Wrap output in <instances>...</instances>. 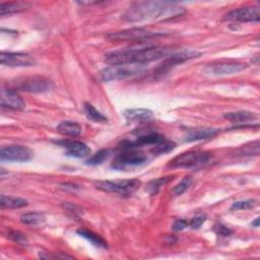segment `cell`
I'll return each instance as SVG.
<instances>
[{
    "label": "cell",
    "instance_id": "ba28073f",
    "mask_svg": "<svg viewBox=\"0 0 260 260\" xmlns=\"http://www.w3.org/2000/svg\"><path fill=\"white\" fill-rule=\"evenodd\" d=\"M162 32H154L149 29H146L144 27H132V28H127L119 31H114L110 32L107 38L110 41H135V42H140L143 40H148L154 37L162 36Z\"/></svg>",
    "mask_w": 260,
    "mask_h": 260
},
{
    "label": "cell",
    "instance_id": "83f0119b",
    "mask_svg": "<svg viewBox=\"0 0 260 260\" xmlns=\"http://www.w3.org/2000/svg\"><path fill=\"white\" fill-rule=\"evenodd\" d=\"M108 155H109V150L102 149V150L98 151L95 154H93L91 157H89L86 160V164L90 165V166L100 165V164H102L108 157Z\"/></svg>",
    "mask_w": 260,
    "mask_h": 260
},
{
    "label": "cell",
    "instance_id": "4fadbf2b",
    "mask_svg": "<svg viewBox=\"0 0 260 260\" xmlns=\"http://www.w3.org/2000/svg\"><path fill=\"white\" fill-rule=\"evenodd\" d=\"M247 68V64L240 62H220L213 63L206 67V71L214 75H226L241 72Z\"/></svg>",
    "mask_w": 260,
    "mask_h": 260
},
{
    "label": "cell",
    "instance_id": "9a60e30c",
    "mask_svg": "<svg viewBox=\"0 0 260 260\" xmlns=\"http://www.w3.org/2000/svg\"><path fill=\"white\" fill-rule=\"evenodd\" d=\"M58 143L65 148L66 154L73 157H87L90 155V148L83 142L78 140H63Z\"/></svg>",
    "mask_w": 260,
    "mask_h": 260
},
{
    "label": "cell",
    "instance_id": "3957f363",
    "mask_svg": "<svg viewBox=\"0 0 260 260\" xmlns=\"http://www.w3.org/2000/svg\"><path fill=\"white\" fill-rule=\"evenodd\" d=\"M93 185L96 189L107 192L115 193L121 196H130L132 195L141 185V182L138 179H126V180H117V181H94Z\"/></svg>",
    "mask_w": 260,
    "mask_h": 260
},
{
    "label": "cell",
    "instance_id": "ffe728a7",
    "mask_svg": "<svg viewBox=\"0 0 260 260\" xmlns=\"http://www.w3.org/2000/svg\"><path fill=\"white\" fill-rule=\"evenodd\" d=\"M29 7V4L26 2L13 1V2H1L0 4V14L3 16L5 14L20 12Z\"/></svg>",
    "mask_w": 260,
    "mask_h": 260
},
{
    "label": "cell",
    "instance_id": "44dd1931",
    "mask_svg": "<svg viewBox=\"0 0 260 260\" xmlns=\"http://www.w3.org/2000/svg\"><path fill=\"white\" fill-rule=\"evenodd\" d=\"M77 234H78L80 237L86 239L88 242H90V243H91L93 246H95V247L105 249V248H107V246H108V245H107V242H106L101 236H99L98 234H95V233H93V232H91V231H89V230H86V229H79V230H77Z\"/></svg>",
    "mask_w": 260,
    "mask_h": 260
},
{
    "label": "cell",
    "instance_id": "4316f807",
    "mask_svg": "<svg viewBox=\"0 0 260 260\" xmlns=\"http://www.w3.org/2000/svg\"><path fill=\"white\" fill-rule=\"evenodd\" d=\"M257 205V201L255 199H246L240 200L233 203L231 206V210H246L254 208Z\"/></svg>",
    "mask_w": 260,
    "mask_h": 260
},
{
    "label": "cell",
    "instance_id": "5b68a950",
    "mask_svg": "<svg viewBox=\"0 0 260 260\" xmlns=\"http://www.w3.org/2000/svg\"><path fill=\"white\" fill-rule=\"evenodd\" d=\"M147 161V155L137 148L123 149L113 159L111 167L116 170H127L138 167Z\"/></svg>",
    "mask_w": 260,
    "mask_h": 260
},
{
    "label": "cell",
    "instance_id": "d4e9b609",
    "mask_svg": "<svg viewBox=\"0 0 260 260\" xmlns=\"http://www.w3.org/2000/svg\"><path fill=\"white\" fill-rule=\"evenodd\" d=\"M46 217L45 214L42 212H27L24 213L20 216V221L24 224H31V225H37V224H41L45 221Z\"/></svg>",
    "mask_w": 260,
    "mask_h": 260
},
{
    "label": "cell",
    "instance_id": "1f68e13d",
    "mask_svg": "<svg viewBox=\"0 0 260 260\" xmlns=\"http://www.w3.org/2000/svg\"><path fill=\"white\" fill-rule=\"evenodd\" d=\"M64 209H65L67 212H71L73 215L81 214V213H82V210H81L79 207H77L76 205L71 204V203H65V204H64Z\"/></svg>",
    "mask_w": 260,
    "mask_h": 260
},
{
    "label": "cell",
    "instance_id": "cb8c5ba5",
    "mask_svg": "<svg viewBox=\"0 0 260 260\" xmlns=\"http://www.w3.org/2000/svg\"><path fill=\"white\" fill-rule=\"evenodd\" d=\"M83 110L88 119H90L96 123H107L108 122V118L103 113H101L99 110H96L91 104L84 103Z\"/></svg>",
    "mask_w": 260,
    "mask_h": 260
},
{
    "label": "cell",
    "instance_id": "ac0fdd59",
    "mask_svg": "<svg viewBox=\"0 0 260 260\" xmlns=\"http://www.w3.org/2000/svg\"><path fill=\"white\" fill-rule=\"evenodd\" d=\"M223 117L229 120L232 123L236 124H245L249 121H253L257 119V116L255 113L249 112V111H237V112H230L225 113Z\"/></svg>",
    "mask_w": 260,
    "mask_h": 260
},
{
    "label": "cell",
    "instance_id": "836d02e7",
    "mask_svg": "<svg viewBox=\"0 0 260 260\" xmlns=\"http://www.w3.org/2000/svg\"><path fill=\"white\" fill-rule=\"evenodd\" d=\"M253 226H255V228H258L259 226V218L257 217V218H255V220L254 221H252V223H251Z\"/></svg>",
    "mask_w": 260,
    "mask_h": 260
},
{
    "label": "cell",
    "instance_id": "30bf717a",
    "mask_svg": "<svg viewBox=\"0 0 260 260\" xmlns=\"http://www.w3.org/2000/svg\"><path fill=\"white\" fill-rule=\"evenodd\" d=\"M201 55V53L197 50H192V49H184L180 51H175L171 56L165 59V61L161 63V65L158 67V73L166 72L170 70L172 67H174L177 64L183 63L187 60L198 58Z\"/></svg>",
    "mask_w": 260,
    "mask_h": 260
},
{
    "label": "cell",
    "instance_id": "e0dca14e",
    "mask_svg": "<svg viewBox=\"0 0 260 260\" xmlns=\"http://www.w3.org/2000/svg\"><path fill=\"white\" fill-rule=\"evenodd\" d=\"M123 115L128 122H148L154 118L152 111L148 109H128Z\"/></svg>",
    "mask_w": 260,
    "mask_h": 260
},
{
    "label": "cell",
    "instance_id": "484cf974",
    "mask_svg": "<svg viewBox=\"0 0 260 260\" xmlns=\"http://www.w3.org/2000/svg\"><path fill=\"white\" fill-rule=\"evenodd\" d=\"M192 182H193V180H192V178L189 177V176L183 178L182 181H181L178 185H176V186L173 188V190H172L173 195H174V196H180V195H182L184 192H186V191L190 188V186L192 185Z\"/></svg>",
    "mask_w": 260,
    "mask_h": 260
},
{
    "label": "cell",
    "instance_id": "d6a6232c",
    "mask_svg": "<svg viewBox=\"0 0 260 260\" xmlns=\"http://www.w3.org/2000/svg\"><path fill=\"white\" fill-rule=\"evenodd\" d=\"M188 224H189V222L187 220H185V219H177L173 223V230L174 231H182L185 228H187Z\"/></svg>",
    "mask_w": 260,
    "mask_h": 260
},
{
    "label": "cell",
    "instance_id": "9c48e42d",
    "mask_svg": "<svg viewBox=\"0 0 260 260\" xmlns=\"http://www.w3.org/2000/svg\"><path fill=\"white\" fill-rule=\"evenodd\" d=\"M223 19L240 22H258L260 19V9L258 6H246L233 9L223 16Z\"/></svg>",
    "mask_w": 260,
    "mask_h": 260
},
{
    "label": "cell",
    "instance_id": "52a82bcc",
    "mask_svg": "<svg viewBox=\"0 0 260 260\" xmlns=\"http://www.w3.org/2000/svg\"><path fill=\"white\" fill-rule=\"evenodd\" d=\"M13 89H19L27 92H46L53 87V83L43 76H29L17 78L11 82Z\"/></svg>",
    "mask_w": 260,
    "mask_h": 260
},
{
    "label": "cell",
    "instance_id": "5bb4252c",
    "mask_svg": "<svg viewBox=\"0 0 260 260\" xmlns=\"http://www.w3.org/2000/svg\"><path fill=\"white\" fill-rule=\"evenodd\" d=\"M1 107L9 110H22L25 108V103L22 98L13 88L1 89Z\"/></svg>",
    "mask_w": 260,
    "mask_h": 260
},
{
    "label": "cell",
    "instance_id": "7402d4cb",
    "mask_svg": "<svg viewBox=\"0 0 260 260\" xmlns=\"http://www.w3.org/2000/svg\"><path fill=\"white\" fill-rule=\"evenodd\" d=\"M0 205L2 208H9V209H15V208H21L27 205V201L20 197H13V196H6L1 195L0 197Z\"/></svg>",
    "mask_w": 260,
    "mask_h": 260
},
{
    "label": "cell",
    "instance_id": "7a4b0ae2",
    "mask_svg": "<svg viewBox=\"0 0 260 260\" xmlns=\"http://www.w3.org/2000/svg\"><path fill=\"white\" fill-rule=\"evenodd\" d=\"M175 50L169 47H145L135 49H125L108 53L105 61L110 65L118 64H146L151 61L166 59Z\"/></svg>",
    "mask_w": 260,
    "mask_h": 260
},
{
    "label": "cell",
    "instance_id": "2e32d148",
    "mask_svg": "<svg viewBox=\"0 0 260 260\" xmlns=\"http://www.w3.org/2000/svg\"><path fill=\"white\" fill-rule=\"evenodd\" d=\"M217 133H218V130L213 128L188 129L184 136V141L192 142V141H198L202 139H208L215 136Z\"/></svg>",
    "mask_w": 260,
    "mask_h": 260
},
{
    "label": "cell",
    "instance_id": "277c9868",
    "mask_svg": "<svg viewBox=\"0 0 260 260\" xmlns=\"http://www.w3.org/2000/svg\"><path fill=\"white\" fill-rule=\"evenodd\" d=\"M144 70V64H118L104 68L100 75L104 81L125 79Z\"/></svg>",
    "mask_w": 260,
    "mask_h": 260
},
{
    "label": "cell",
    "instance_id": "f546056e",
    "mask_svg": "<svg viewBox=\"0 0 260 260\" xmlns=\"http://www.w3.org/2000/svg\"><path fill=\"white\" fill-rule=\"evenodd\" d=\"M213 231L217 236H221V237H228L233 234V231L222 223H216L213 226Z\"/></svg>",
    "mask_w": 260,
    "mask_h": 260
},
{
    "label": "cell",
    "instance_id": "6da1fadb",
    "mask_svg": "<svg viewBox=\"0 0 260 260\" xmlns=\"http://www.w3.org/2000/svg\"><path fill=\"white\" fill-rule=\"evenodd\" d=\"M185 13L184 7L166 1H138L134 2L124 13L127 21L137 22L143 20L161 21L179 17Z\"/></svg>",
    "mask_w": 260,
    "mask_h": 260
},
{
    "label": "cell",
    "instance_id": "f1b7e54d",
    "mask_svg": "<svg viewBox=\"0 0 260 260\" xmlns=\"http://www.w3.org/2000/svg\"><path fill=\"white\" fill-rule=\"evenodd\" d=\"M7 237L12 240L13 242H16L18 244H21V245H26L27 244V239L25 237V235L21 234L20 232H17V231H10L7 235Z\"/></svg>",
    "mask_w": 260,
    "mask_h": 260
},
{
    "label": "cell",
    "instance_id": "4dcf8cb0",
    "mask_svg": "<svg viewBox=\"0 0 260 260\" xmlns=\"http://www.w3.org/2000/svg\"><path fill=\"white\" fill-rule=\"evenodd\" d=\"M205 219H206V215L205 214H197L196 216H194L190 221H189V226L191 228V229H193V230H195V229H198L199 226H201L203 223H204V221H205Z\"/></svg>",
    "mask_w": 260,
    "mask_h": 260
},
{
    "label": "cell",
    "instance_id": "7c38bea8",
    "mask_svg": "<svg viewBox=\"0 0 260 260\" xmlns=\"http://www.w3.org/2000/svg\"><path fill=\"white\" fill-rule=\"evenodd\" d=\"M0 157L8 161H27L32 158V151L22 145L3 146L0 150Z\"/></svg>",
    "mask_w": 260,
    "mask_h": 260
},
{
    "label": "cell",
    "instance_id": "8992f818",
    "mask_svg": "<svg viewBox=\"0 0 260 260\" xmlns=\"http://www.w3.org/2000/svg\"><path fill=\"white\" fill-rule=\"evenodd\" d=\"M211 155L207 151L190 150L183 152L172 160H170L169 167L171 168H195L203 166L209 161Z\"/></svg>",
    "mask_w": 260,
    "mask_h": 260
},
{
    "label": "cell",
    "instance_id": "d6986e66",
    "mask_svg": "<svg viewBox=\"0 0 260 260\" xmlns=\"http://www.w3.org/2000/svg\"><path fill=\"white\" fill-rule=\"evenodd\" d=\"M56 129L60 134L71 137L78 136L82 131L81 125L75 121H62Z\"/></svg>",
    "mask_w": 260,
    "mask_h": 260
},
{
    "label": "cell",
    "instance_id": "603a6c76",
    "mask_svg": "<svg viewBox=\"0 0 260 260\" xmlns=\"http://www.w3.org/2000/svg\"><path fill=\"white\" fill-rule=\"evenodd\" d=\"M174 178V176H167V177H162V178H157V179H154V180H151L147 183L146 185V188H145V191L151 195V196H154L158 193V191L160 190V188L168 184L170 181H172V179Z\"/></svg>",
    "mask_w": 260,
    "mask_h": 260
},
{
    "label": "cell",
    "instance_id": "8fae6325",
    "mask_svg": "<svg viewBox=\"0 0 260 260\" xmlns=\"http://www.w3.org/2000/svg\"><path fill=\"white\" fill-rule=\"evenodd\" d=\"M0 62L2 65L9 67H29L37 63L35 57L29 54L12 52H1Z\"/></svg>",
    "mask_w": 260,
    "mask_h": 260
}]
</instances>
